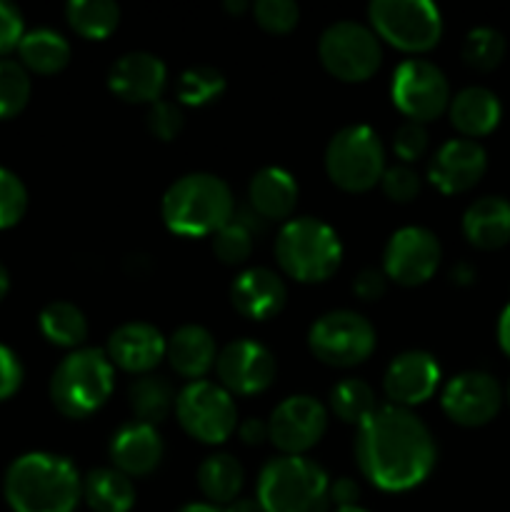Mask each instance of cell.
Instances as JSON below:
<instances>
[{
  "label": "cell",
  "mask_w": 510,
  "mask_h": 512,
  "mask_svg": "<svg viewBox=\"0 0 510 512\" xmlns=\"http://www.w3.org/2000/svg\"><path fill=\"white\" fill-rule=\"evenodd\" d=\"M145 123H148V130L155 138L168 143V140H173L185 125L183 105H180L178 100H155V103H150Z\"/></svg>",
  "instance_id": "obj_40"
},
{
  "label": "cell",
  "mask_w": 510,
  "mask_h": 512,
  "mask_svg": "<svg viewBox=\"0 0 510 512\" xmlns=\"http://www.w3.org/2000/svg\"><path fill=\"white\" fill-rule=\"evenodd\" d=\"M213 253L225 265L245 263L253 253V230L233 215V220L213 235Z\"/></svg>",
  "instance_id": "obj_37"
},
{
  "label": "cell",
  "mask_w": 510,
  "mask_h": 512,
  "mask_svg": "<svg viewBox=\"0 0 510 512\" xmlns=\"http://www.w3.org/2000/svg\"><path fill=\"white\" fill-rule=\"evenodd\" d=\"M368 20L380 40L405 53H425L443 35V15L430 0H373Z\"/></svg>",
  "instance_id": "obj_8"
},
{
  "label": "cell",
  "mask_w": 510,
  "mask_h": 512,
  "mask_svg": "<svg viewBox=\"0 0 510 512\" xmlns=\"http://www.w3.org/2000/svg\"><path fill=\"white\" fill-rule=\"evenodd\" d=\"M68 25L88 40H103L118 28L120 5L115 0H70L65 5Z\"/></svg>",
  "instance_id": "obj_32"
},
{
  "label": "cell",
  "mask_w": 510,
  "mask_h": 512,
  "mask_svg": "<svg viewBox=\"0 0 510 512\" xmlns=\"http://www.w3.org/2000/svg\"><path fill=\"white\" fill-rule=\"evenodd\" d=\"M18 58L28 73H60L70 63V43L53 28L28 30L18 43Z\"/></svg>",
  "instance_id": "obj_28"
},
{
  "label": "cell",
  "mask_w": 510,
  "mask_h": 512,
  "mask_svg": "<svg viewBox=\"0 0 510 512\" xmlns=\"http://www.w3.org/2000/svg\"><path fill=\"white\" fill-rule=\"evenodd\" d=\"M230 303L243 318L265 323L285 308L288 285H285L283 275L263 268V265L245 268L243 273L235 275L233 285H230Z\"/></svg>",
  "instance_id": "obj_21"
},
{
  "label": "cell",
  "mask_w": 510,
  "mask_h": 512,
  "mask_svg": "<svg viewBox=\"0 0 510 512\" xmlns=\"http://www.w3.org/2000/svg\"><path fill=\"white\" fill-rule=\"evenodd\" d=\"M388 290V275L383 268H363L353 280V293L358 295L363 303H375Z\"/></svg>",
  "instance_id": "obj_45"
},
{
  "label": "cell",
  "mask_w": 510,
  "mask_h": 512,
  "mask_svg": "<svg viewBox=\"0 0 510 512\" xmlns=\"http://www.w3.org/2000/svg\"><path fill=\"white\" fill-rule=\"evenodd\" d=\"M318 55L323 68L343 83H363L383 65V45L370 25L338 20L320 33Z\"/></svg>",
  "instance_id": "obj_9"
},
{
  "label": "cell",
  "mask_w": 510,
  "mask_h": 512,
  "mask_svg": "<svg viewBox=\"0 0 510 512\" xmlns=\"http://www.w3.org/2000/svg\"><path fill=\"white\" fill-rule=\"evenodd\" d=\"M25 35L23 13L8 0H0V55L18 48L20 38Z\"/></svg>",
  "instance_id": "obj_43"
},
{
  "label": "cell",
  "mask_w": 510,
  "mask_h": 512,
  "mask_svg": "<svg viewBox=\"0 0 510 512\" xmlns=\"http://www.w3.org/2000/svg\"><path fill=\"white\" fill-rule=\"evenodd\" d=\"M8 288H10V275H8V270H5V265L0 263V300L8 295Z\"/></svg>",
  "instance_id": "obj_52"
},
{
  "label": "cell",
  "mask_w": 510,
  "mask_h": 512,
  "mask_svg": "<svg viewBox=\"0 0 510 512\" xmlns=\"http://www.w3.org/2000/svg\"><path fill=\"white\" fill-rule=\"evenodd\" d=\"M115 388V368L100 348L70 350L50 375V400L65 418L83 420L98 413Z\"/></svg>",
  "instance_id": "obj_5"
},
{
  "label": "cell",
  "mask_w": 510,
  "mask_h": 512,
  "mask_svg": "<svg viewBox=\"0 0 510 512\" xmlns=\"http://www.w3.org/2000/svg\"><path fill=\"white\" fill-rule=\"evenodd\" d=\"M40 333L58 348L78 350L88 340V318L70 300H53L38 315Z\"/></svg>",
  "instance_id": "obj_30"
},
{
  "label": "cell",
  "mask_w": 510,
  "mask_h": 512,
  "mask_svg": "<svg viewBox=\"0 0 510 512\" xmlns=\"http://www.w3.org/2000/svg\"><path fill=\"white\" fill-rule=\"evenodd\" d=\"M175 418L190 438L220 445L238 430L233 395L210 380H193L175 395Z\"/></svg>",
  "instance_id": "obj_11"
},
{
  "label": "cell",
  "mask_w": 510,
  "mask_h": 512,
  "mask_svg": "<svg viewBox=\"0 0 510 512\" xmlns=\"http://www.w3.org/2000/svg\"><path fill=\"white\" fill-rule=\"evenodd\" d=\"M505 50H508V43H505V35L500 30L478 25L465 35L460 55H463L465 65L480 70V73H488L503 63Z\"/></svg>",
  "instance_id": "obj_35"
},
{
  "label": "cell",
  "mask_w": 510,
  "mask_h": 512,
  "mask_svg": "<svg viewBox=\"0 0 510 512\" xmlns=\"http://www.w3.org/2000/svg\"><path fill=\"white\" fill-rule=\"evenodd\" d=\"M108 455L115 470L125 473L128 478H145L160 468L165 445L155 425L133 420L115 430L108 445Z\"/></svg>",
  "instance_id": "obj_22"
},
{
  "label": "cell",
  "mask_w": 510,
  "mask_h": 512,
  "mask_svg": "<svg viewBox=\"0 0 510 512\" xmlns=\"http://www.w3.org/2000/svg\"><path fill=\"white\" fill-rule=\"evenodd\" d=\"M195 480H198L200 493L208 498L210 505L228 508V505L238 500L240 490H243L245 470L235 455L213 453L198 465Z\"/></svg>",
  "instance_id": "obj_27"
},
{
  "label": "cell",
  "mask_w": 510,
  "mask_h": 512,
  "mask_svg": "<svg viewBox=\"0 0 510 512\" xmlns=\"http://www.w3.org/2000/svg\"><path fill=\"white\" fill-rule=\"evenodd\" d=\"M165 358L180 378H188L193 383V380H203L215 368L218 343L208 328L185 323L175 328L165 343Z\"/></svg>",
  "instance_id": "obj_23"
},
{
  "label": "cell",
  "mask_w": 510,
  "mask_h": 512,
  "mask_svg": "<svg viewBox=\"0 0 510 512\" xmlns=\"http://www.w3.org/2000/svg\"><path fill=\"white\" fill-rule=\"evenodd\" d=\"M488 170V153L478 140H445L428 163V180L445 195H458L480 183Z\"/></svg>",
  "instance_id": "obj_18"
},
{
  "label": "cell",
  "mask_w": 510,
  "mask_h": 512,
  "mask_svg": "<svg viewBox=\"0 0 510 512\" xmlns=\"http://www.w3.org/2000/svg\"><path fill=\"white\" fill-rule=\"evenodd\" d=\"M385 168L383 140L365 123L345 125L325 145V173L340 190L365 193L380 183Z\"/></svg>",
  "instance_id": "obj_7"
},
{
  "label": "cell",
  "mask_w": 510,
  "mask_h": 512,
  "mask_svg": "<svg viewBox=\"0 0 510 512\" xmlns=\"http://www.w3.org/2000/svg\"><path fill=\"white\" fill-rule=\"evenodd\" d=\"M498 343L503 348V353L510 358V303L505 305L498 318Z\"/></svg>",
  "instance_id": "obj_48"
},
{
  "label": "cell",
  "mask_w": 510,
  "mask_h": 512,
  "mask_svg": "<svg viewBox=\"0 0 510 512\" xmlns=\"http://www.w3.org/2000/svg\"><path fill=\"white\" fill-rule=\"evenodd\" d=\"M248 205L260 220H288L298 205V180L278 165L260 168L248 183Z\"/></svg>",
  "instance_id": "obj_24"
},
{
  "label": "cell",
  "mask_w": 510,
  "mask_h": 512,
  "mask_svg": "<svg viewBox=\"0 0 510 512\" xmlns=\"http://www.w3.org/2000/svg\"><path fill=\"white\" fill-rule=\"evenodd\" d=\"M165 83L168 68L148 50L123 53L108 70V88L125 103H155L160 100Z\"/></svg>",
  "instance_id": "obj_20"
},
{
  "label": "cell",
  "mask_w": 510,
  "mask_h": 512,
  "mask_svg": "<svg viewBox=\"0 0 510 512\" xmlns=\"http://www.w3.org/2000/svg\"><path fill=\"white\" fill-rule=\"evenodd\" d=\"M225 93V75L215 65H190L178 75L175 83V98L180 105L203 108Z\"/></svg>",
  "instance_id": "obj_34"
},
{
  "label": "cell",
  "mask_w": 510,
  "mask_h": 512,
  "mask_svg": "<svg viewBox=\"0 0 510 512\" xmlns=\"http://www.w3.org/2000/svg\"><path fill=\"white\" fill-rule=\"evenodd\" d=\"M225 8H228L230 13H243V10L248 8V3H245V0H228V3H225Z\"/></svg>",
  "instance_id": "obj_53"
},
{
  "label": "cell",
  "mask_w": 510,
  "mask_h": 512,
  "mask_svg": "<svg viewBox=\"0 0 510 512\" xmlns=\"http://www.w3.org/2000/svg\"><path fill=\"white\" fill-rule=\"evenodd\" d=\"M355 463L383 493H405L428 480L438 443L423 418L398 405H378L355 428Z\"/></svg>",
  "instance_id": "obj_1"
},
{
  "label": "cell",
  "mask_w": 510,
  "mask_h": 512,
  "mask_svg": "<svg viewBox=\"0 0 510 512\" xmlns=\"http://www.w3.org/2000/svg\"><path fill=\"white\" fill-rule=\"evenodd\" d=\"M215 375L220 388L230 395H258L273 385L278 360L258 340L238 338L218 350Z\"/></svg>",
  "instance_id": "obj_15"
},
{
  "label": "cell",
  "mask_w": 510,
  "mask_h": 512,
  "mask_svg": "<svg viewBox=\"0 0 510 512\" xmlns=\"http://www.w3.org/2000/svg\"><path fill=\"white\" fill-rule=\"evenodd\" d=\"M238 435L245 445H260L270 440L268 435V420L263 418H248L238 423Z\"/></svg>",
  "instance_id": "obj_47"
},
{
  "label": "cell",
  "mask_w": 510,
  "mask_h": 512,
  "mask_svg": "<svg viewBox=\"0 0 510 512\" xmlns=\"http://www.w3.org/2000/svg\"><path fill=\"white\" fill-rule=\"evenodd\" d=\"M3 498L13 512H73L83 500V478L63 455L25 453L5 470Z\"/></svg>",
  "instance_id": "obj_2"
},
{
  "label": "cell",
  "mask_w": 510,
  "mask_h": 512,
  "mask_svg": "<svg viewBox=\"0 0 510 512\" xmlns=\"http://www.w3.org/2000/svg\"><path fill=\"white\" fill-rule=\"evenodd\" d=\"M380 188H383V193L393 203H410V200H415L420 195L423 183H420L418 170H413L405 163H395L385 168L383 178H380Z\"/></svg>",
  "instance_id": "obj_41"
},
{
  "label": "cell",
  "mask_w": 510,
  "mask_h": 512,
  "mask_svg": "<svg viewBox=\"0 0 510 512\" xmlns=\"http://www.w3.org/2000/svg\"><path fill=\"white\" fill-rule=\"evenodd\" d=\"M28 210V188L8 168H0V230H8L23 220Z\"/></svg>",
  "instance_id": "obj_38"
},
{
  "label": "cell",
  "mask_w": 510,
  "mask_h": 512,
  "mask_svg": "<svg viewBox=\"0 0 510 512\" xmlns=\"http://www.w3.org/2000/svg\"><path fill=\"white\" fill-rule=\"evenodd\" d=\"M375 408H378V403H375V390L365 380L343 378L330 390V413L340 423L358 428Z\"/></svg>",
  "instance_id": "obj_33"
},
{
  "label": "cell",
  "mask_w": 510,
  "mask_h": 512,
  "mask_svg": "<svg viewBox=\"0 0 510 512\" xmlns=\"http://www.w3.org/2000/svg\"><path fill=\"white\" fill-rule=\"evenodd\" d=\"M360 500V485L353 478L330 480V505L335 508H353Z\"/></svg>",
  "instance_id": "obj_46"
},
{
  "label": "cell",
  "mask_w": 510,
  "mask_h": 512,
  "mask_svg": "<svg viewBox=\"0 0 510 512\" xmlns=\"http://www.w3.org/2000/svg\"><path fill=\"white\" fill-rule=\"evenodd\" d=\"M333 512H370V510L360 508V505H353V508H335Z\"/></svg>",
  "instance_id": "obj_54"
},
{
  "label": "cell",
  "mask_w": 510,
  "mask_h": 512,
  "mask_svg": "<svg viewBox=\"0 0 510 512\" xmlns=\"http://www.w3.org/2000/svg\"><path fill=\"white\" fill-rule=\"evenodd\" d=\"M505 393L498 380L485 370H465L450 378L440 393V408L463 428L488 425L503 408Z\"/></svg>",
  "instance_id": "obj_16"
},
{
  "label": "cell",
  "mask_w": 510,
  "mask_h": 512,
  "mask_svg": "<svg viewBox=\"0 0 510 512\" xmlns=\"http://www.w3.org/2000/svg\"><path fill=\"white\" fill-rule=\"evenodd\" d=\"M393 105L415 123H428L450 105V83L443 70L425 58H408L395 68L390 83Z\"/></svg>",
  "instance_id": "obj_12"
},
{
  "label": "cell",
  "mask_w": 510,
  "mask_h": 512,
  "mask_svg": "<svg viewBox=\"0 0 510 512\" xmlns=\"http://www.w3.org/2000/svg\"><path fill=\"white\" fill-rule=\"evenodd\" d=\"M463 235L480 250H498L510 243V200L485 195L463 213Z\"/></svg>",
  "instance_id": "obj_26"
},
{
  "label": "cell",
  "mask_w": 510,
  "mask_h": 512,
  "mask_svg": "<svg viewBox=\"0 0 510 512\" xmlns=\"http://www.w3.org/2000/svg\"><path fill=\"white\" fill-rule=\"evenodd\" d=\"M443 260V245L430 228L405 225L388 238L383 250V273L393 283L415 288L428 283Z\"/></svg>",
  "instance_id": "obj_13"
},
{
  "label": "cell",
  "mask_w": 510,
  "mask_h": 512,
  "mask_svg": "<svg viewBox=\"0 0 510 512\" xmlns=\"http://www.w3.org/2000/svg\"><path fill=\"white\" fill-rule=\"evenodd\" d=\"M255 20L268 33H290L300 20V8L293 0H258L253 5Z\"/></svg>",
  "instance_id": "obj_39"
},
{
  "label": "cell",
  "mask_w": 510,
  "mask_h": 512,
  "mask_svg": "<svg viewBox=\"0 0 510 512\" xmlns=\"http://www.w3.org/2000/svg\"><path fill=\"white\" fill-rule=\"evenodd\" d=\"M178 512H228V510L218 508V505H210V503H188V505H183Z\"/></svg>",
  "instance_id": "obj_51"
},
{
  "label": "cell",
  "mask_w": 510,
  "mask_h": 512,
  "mask_svg": "<svg viewBox=\"0 0 510 512\" xmlns=\"http://www.w3.org/2000/svg\"><path fill=\"white\" fill-rule=\"evenodd\" d=\"M428 128L425 123H415V120H405L395 128L393 133V153L398 155L400 163L410 165L428 150Z\"/></svg>",
  "instance_id": "obj_42"
},
{
  "label": "cell",
  "mask_w": 510,
  "mask_h": 512,
  "mask_svg": "<svg viewBox=\"0 0 510 512\" xmlns=\"http://www.w3.org/2000/svg\"><path fill=\"white\" fill-rule=\"evenodd\" d=\"M128 405L138 423L158 425L175 410V390L163 375H140L130 383Z\"/></svg>",
  "instance_id": "obj_31"
},
{
  "label": "cell",
  "mask_w": 510,
  "mask_h": 512,
  "mask_svg": "<svg viewBox=\"0 0 510 512\" xmlns=\"http://www.w3.org/2000/svg\"><path fill=\"white\" fill-rule=\"evenodd\" d=\"M30 100V73L20 60L0 58V120L15 118Z\"/></svg>",
  "instance_id": "obj_36"
},
{
  "label": "cell",
  "mask_w": 510,
  "mask_h": 512,
  "mask_svg": "<svg viewBox=\"0 0 510 512\" xmlns=\"http://www.w3.org/2000/svg\"><path fill=\"white\" fill-rule=\"evenodd\" d=\"M83 500L93 512H130L135 505L133 478L115 468H95L83 478Z\"/></svg>",
  "instance_id": "obj_29"
},
{
  "label": "cell",
  "mask_w": 510,
  "mask_h": 512,
  "mask_svg": "<svg viewBox=\"0 0 510 512\" xmlns=\"http://www.w3.org/2000/svg\"><path fill=\"white\" fill-rule=\"evenodd\" d=\"M160 215L170 233L183 238L215 235L235 215L230 185L213 173H188L168 185L160 200Z\"/></svg>",
  "instance_id": "obj_3"
},
{
  "label": "cell",
  "mask_w": 510,
  "mask_h": 512,
  "mask_svg": "<svg viewBox=\"0 0 510 512\" xmlns=\"http://www.w3.org/2000/svg\"><path fill=\"white\" fill-rule=\"evenodd\" d=\"M275 260L298 283H325L343 263L338 233L320 218H293L275 235Z\"/></svg>",
  "instance_id": "obj_6"
},
{
  "label": "cell",
  "mask_w": 510,
  "mask_h": 512,
  "mask_svg": "<svg viewBox=\"0 0 510 512\" xmlns=\"http://www.w3.org/2000/svg\"><path fill=\"white\" fill-rule=\"evenodd\" d=\"M255 500L265 512H330V478L305 455H278L260 468Z\"/></svg>",
  "instance_id": "obj_4"
},
{
  "label": "cell",
  "mask_w": 510,
  "mask_h": 512,
  "mask_svg": "<svg viewBox=\"0 0 510 512\" xmlns=\"http://www.w3.org/2000/svg\"><path fill=\"white\" fill-rule=\"evenodd\" d=\"M328 430V408L313 395H290L268 418L270 443L283 455H303L323 440Z\"/></svg>",
  "instance_id": "obj_14"
},
{
  "label": "cell",
  "mask_w": 510,
  "mask_h": 512,
  "mask_svg": "<svg viewBox=\"0 0 510 512\" xmlns=\"http://www.w3.org/2000/svg\"><path fill=\"white\" fill-rule=\"evenodd\" d=\"M165 343L168 338L155 325L145 320H128L108 335L105 355L113 368L133 375H150L165 358Z\"/></svg>",
  "instance_id": "obj_19"
},
{
  "label": "cell",
  "mask_w": 510,
  "mask_h": 512,
  "mask_svg": "<svg viewBox=\"0 0 510 512\" xmlns=\"http://www.w3.org/2000/svg\"><path fill=\"white\" fill-rule=\"evenodd\" d=\"M450 278H453V283L458 285H470L475 280V268L468 263H458L453 268V273H450Z\"/></svg>",
  "instance_id": "obj_49"
},
{
  "label": "cell",
  "mask_w": 510,
  "mask_h": 512,
  "mask_svg": "<svg viewBox=\"0 0 510 512\" xmlns=\"http://www.w3.org/2000/svg\"><path fill=\"white\" fill-rule=\"evenodd\" d=\"M505 400H508V405H510V383H508V388H505Z\"/></svg>",
  "instance_id": "obj_55"
},
{
  "label": "cell",
  "mask_w": 510,
  "mask_h": 512,
  "mask_svg": "<svg viewBox=\"0 0 510 512\" xmlns=\"http://www.w3.org/2000/svg\"><path fill=\"white\" fill-rule=\"evenodd\" d=\"M225 510L228 512H265L255 498H238L233 505H228Z\"/></svg>",
  "instance_id": "obj_50"
},
{
  "label": "cell",
  "mask_w": 510,
  "mask_h": 512,
  "mask_svg": "<svg viewBox=\"0 0 510 512\" xmlns=\"http://www.w3.org/2000/svg\"><path fill=\"white\" fill-rule=\"evenodd\" d=\"M440 385V365L428 350H405L395 355L383 375V393L390 405L413 410L433 398Z\"/></svg>",
  "instance_id": "obj_17"
},
{
  "label": "cell",
  "mask_w": 510,
  "mask_h": 512,
  "mask_svg": "<svg viewBox=\"0 0 510 512\" xmlns=\"http://www.w3.org/2000/svg\"><path fill=\"white\" fill-rule=\"evenodd\" d=\"M378 333L365 315L355 310H330L308 330V348L330 368H355L375 353Z\"/></svg>",
  "instance_id": "obj_10"
},
{
  "label": "cell",
  "mask_w": 510,
  "mask_h": 512,
  "mask_svg": "<svg viewBox=\"0 0 510 512\" xmlns=\"http://www.w3.org/2000/svg\"><path fill=\"white\" fill-rule=\"evenodd\" d=\"M23 378L25 373L20 358L8 345L0 343V403L18 393L20 385H23Z\"/></svg>",
  "instance_id": "obj_44"
},
{
  "label": "cell",
  "mask_w": 510,
  "mask_h": 512,
  "mask_svg": "<svg viewBox=\"0 0 510 512\" xmlns=\"http://www.w3.org/2000/svg\"><path fill=\"white\" fill-rule=\"evenodd\" d=\"M448 115L460 138L475 140L498 128L503 108L493 90L483 88V85H468L450 98Z\"/></svg>",
  "instance_id": "obj_25"
}]
</instances>
